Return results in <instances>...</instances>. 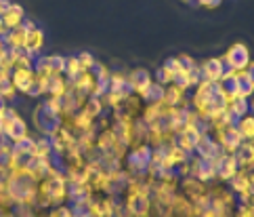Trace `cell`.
Wrapping results in <instances>:
<instances>
[{
  "label": "cell",
  "instance_id": "cell-13",
  "mask_svg": "<svg viewBox=\"0 0 254 217\" xmlns=\"http://www.w3.org/2000/svg\"><path fill=\"white\" fill-rule=\"evenodd\" d=\"M9 34V28L4 26V21H2V17H0V40H2V38Z\"/></svg>",
  "mask_w": 254,
  "mask_h": 217
},
{
  "label": "cell",
  "instance_id": "cell-10",
  "mask_svg": "<svg viewBox=\"0 0 254 217\" xmlns=\"http://www.w3.org/2000/svg\"><path fill=\"white\" fill-rule=\"evenodd\" d=\"M78 57V61H80V68H82V72H89V70L95 66V61H97V59H95L93 55H91V53H80V55H76Z\"/></svg>",
  "mask_w": 254,
  "mask_h": 217
},
{
  "label": "cell",
  "instance_id": "cell-1",
  "mask_svg": "<svg viewBox=\"0 0 254 217\" xmlns=\"http://www.w3.org/2000/svg\"><path fill=\"white\" fill-rule=\"evenodd\" d=\"M32 118H34V125L38 129V133H42V137H51L61 129V114L55 112L46 102L34 108Z\"/></svg>",
  "mask_w": 254,
  "mask_h": 217
},
{
  "label": "cell",
  "instance_id": "cell-9",
  "mask_svg": "<svg viewBox=\"0 0 254 217\" xmlns=\"http://www.w3.org/2000/svg\"><path fill=\"white\" fill-rule=\"evenodd\" d=\"M51 74H65V57L63 55H49Z\"/></svg>",
  "mask_w": 254,
  "mask_h": 217
},
{
  "label": "cell",
  "instance_id": "cell-15",
  "mask_svg": "<svg viewBox=\"0 0 254 217\" xmlns=\"http://www.w3.org/2000/svg\"><path fill=\"white\" fill-rule=\"evenodd\" d=\"M2 104H4V102H2V97H0V106H2Z\"/></svg>",
  "mask_w": 254,
  "mask_h": 217
},
{
  "label": "cell",
  "instance_id": "cell-17",
  "mask_svg": "<svg viewBox=\"0 0 254 217\" xmlns=\"http://www.w3.org/2000/svg\"><path fill=\"white\" fill-rule=\"evenodd\" d=\"M252 110H254V104H252Z\"/></svg>",
  "mask_w": 254,
  "mask_h": 217
},
{
  "label": "cell",
  "instance_id": "cell-8",
  "mask_svg": "<svg viewBox=\"0 0 254 217\" xmlns=\"http://www.w3.org/2000/svg\"><path fill=\"white\" fill-rule=\"evenodd\" d=\"M82 74V68H80V61H78V57H65V78L67 80H74L76 76H80Z\"/></svg>",
  "mask_w": 254,
  "mask_h": 217
},
{
  "label": "cell",
  "instance_id": "cell-2",
  "mask_svg": "<svg viewBox=\"0 0 254 217\" xmlns=\"http://www.w3.org/2000/svg\"><path fill=\"white\" fill-rule=\"evenodd\" d=\"M11 82L17 93L21 95H28V97H40L36 87V72L34 70H15L11 72Z\"/></svg>",
  "mask_w": 254,
  "mask_h": 217
},
{
  "label": "cell",
  "instance_id": "cell-11",
  "mask_svg": "<svg viewBox=\"0 0 254 217\" xmlns=\"http://www.w3.org/2000/svg\"><path fill=\"white\" fill-rule=\"evenodd\" d=\"M21 28L26 30V32H32V30H36L38 26H36V23L32 21V19H28V17H26V19H23V23H21Z\"/></svg>",
  "mask_w": 254,
  "mask_h": 217
},
{
  "label": "cell",
  "instance_id": "cell-5",
  "mask_svg": "<svg viewBox=\"0 0 254 217\" xmlns=\"http://www.w3.org/2000/svg\"><path fill=\"white\" fill-rule=\"evenodd\" d=\"M23 19H26V11H23V6L17 4V2H11L9 9L2 13V21H4V26L9 28V30H17V28H21Z\"/></svg>",
  "mask_w": 254,
  "mask_h": 217
},
{
  "label": "cell",
  "instance_id": "cell-3",
  "mask_svg": "<svg viewBox=\"0 0 254 217\" xmlns=\"http://www.w3.org/2000/svg\"><path fill=\"white\" fill-rule=\"evenodd\" d=\"M223 59H225V64L233 70V72H242L244 68L250 66V53H248V49H246L244 44H240V42L233 44Z\"/></svg>",
  "mask_w": 254,
  "mask_h": 217
},
{
  "label": "cell",
  "instance_id": "cell-4",
  "mask_svg": "<svg viewBox=\"0 0 254 217\" xmlns=\"http://www.w3.org/2000/svg\"><path fill=\"white\" fill-rule=\"evenodd\" d=\"M42 46H44V32L40 28H36V30H32V32H28V38H26V55L32 57V59H36L38 55L42 53Z\"/></svg>",
  "mask_w": 254,
  "mask_h": 217
},
{
  "label": "cell",
  "instance_id": "cell-16",
  "mask_svg": "<svg viewBox=\"0 0 254 217\" xmlns=\"http://www.w3.org/2000/svg\"><path fill=\"white\" fill-rule=\"evenodd\" d=\"M252 203H254V196H252Z\"/></svg>",
  "mask_w": 254,
  "mask_h": 217
},
{
  "label": "cell",
  "instance_id": "cell-12",
  "mask_svg": "<svg viewBox=\"0 0 254 217\" xmlns=\"http://www.w3.org/2000/svg\"><path fill=\"white\" fill-rule=\"evenodd\" d=\"M6 55H9V49H6V46H4V42L0 40V64H2V61L6 59Z\"/></svg>",
  "mask_w": 254,
  "mask_h": 217
},
{
  "label": "cell",
  "instance_id": "cell-14",
  "mask_svg": "<svg viewBox=\"0 0 254 217\" xmlns=\"http://www.w3.org/2000/svg\"><path fill=\"white\" fill-rule=\"evenodd\" d=\"M246 74H248V78L252 80V84H254V64H250L248 66V72H246Z\"/></svg>",
  "mask_w": 254,
  "mask_h": 217
},
{
  "label": "cell",
  "instance_id": "cell-6",
  "mask_svg": "<svg viewBox=\"0 0 254 217\" xmlns=\"http://www.w3.org/2000/svg\"><path fill=\"white\" fill-rule=\"evenodd\" d=\"M26 38H28L26 30L17 28V30H9V34L2 38V42L9 51H23L26 49Z\"/></svg>",
  "mask_w": 254,
  "mask_h": 217
},
{
  "label": "cell",
  "instance_id": "cell-7",
  "mask_svg": "<svg viewBox=\"0 0 254 217\" xmlns=\"http://www.w3.org/2000/svg\"><path fill=\"white\" fill-rule=\"evenodd\" d=\"M128 80L132 84V89L134 93H141V91H145L149 84H152V76H149L147 70H132V72L128 74Z\"/></svg>",
  "mask_w": 254,
  "mask_h": 217
}]
</instances>
